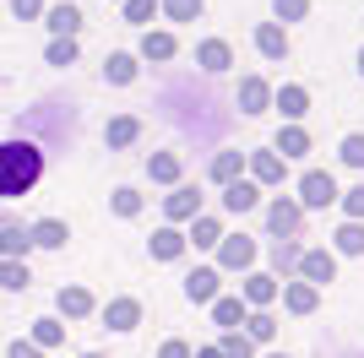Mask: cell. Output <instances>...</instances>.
<instances>
[{
  "label": "cell",
  "instance_id": "cell-1",
  "mask_svg": "<svg viewBox=\"0 0 364 358\" xmlns=\"http://www.w3.org/2000/svg\"><path fill=\"white\" fill-rule=\"evenodd\" d=\"M38 179H44V141H33V136L0 141V201L28 195Z\"/></svg>",
  "mask_w": 364,
  "mask_h": 358
},
{
  "label": "cell",
  "instance_id": "cell-2",
  "mask_svg": "<svg viewBox=\"0 0 364 358\" xmlns=\"http://www.w3.org/2000/svg\"><path fill=\"white\" fill-rule=\"evenodd\" d=\"M332 201H337V179L321 174V168H310V174L299 179V207L321 212V207H332Z\"/></svg>",
  "mask_w": 364,
  "mask_h": 358
},
{
  "label": "cell",
  "instance_id": "cell-3",
  "mask_svg": "<svg viewBox=\"0 0 364 358\" xmlns=\"http://www.w3.org/2000/svg\"><path fill=\"white\" fill-rule=\"evenodd\" d=\"M332 277H337V255L332 250H304L299 255V283L321 288V283H332Z\"/></svg>",
  "mask_w": 364,
  "mask_h": 358
},
{
  "label": "cell",
  "instance_id": "cell-4",
  "mask_svg": "<svg viewBox=\"0 0 364 358\" xmlns=\"http://www.w3.org/2000/svg\"><path fill=\"white\" fill-rule=\"evenodd\" d=\"M267 223H272L277 239H294V234H299V223H304V207H299V201H283V195H277L272 207H267Z\"/></svg>",
  "mask_w": 364,
  "mask_h": 358
},
{
  "label": "cell",
  "instance_id": "cell-5",
  "mask_svg": "<svg viewBox=\"0 0 364 358\" xmlns=\"http://www.w3.org/2000/svg\"><path fill=\"white\" fill-rule=\"evenodd\" d=\"M55 310H60V320H87L92 310H98V304H92V293L87 288H60V293H55Z\"/></svg>",
  "mask_w": 364,
  "mask_h": 358
},
{
  "label": "cell",
  "instance_id": "cell-6",
  "mask_svg": "<svg viewBox=\"0 0 364 358\" xmlns=\"http://www.w3.org/2000/svg\"><path fill=\"white\" fill-rule=\"evenodd\" d=\"M104 326L109 331H136L141 326V304L136 298H109L104 304Z\"/></svg>",
  "mask_w": 364,
  "mask_h": 358
},
{
  "label": "cell",
  "instance_id": "cell-7",
  "mask_svg": "<svg viewBox=\"0 0 364 358\" xmlns=\"http://www.w3.org/2000/svg\"><path fill=\"white\" fill-rule=\"evenodd\" d=\"M33 250H65V239H71V228L60 223V217H38V223L28 228Z\"/></svg>",
  "mask_w": 364,
  "mask_h": 358
},
{
  "label": "cell",
  "instance_id": "cell-8",
  "mask_svg": "<svg viewBox=\"0 0 364 358\" xmlns=\"http://www.w3.org/2000/svg\"><path fill=\"white\" fill-rule=\"evenodd\" d=\"M218 261H223L228 271H245L250 261H256V244H250L245 234H234V239L223 234V244H218Z\"/></svg>",
  "mask_w": 364,
  "mask_h": 358
},
{
  "label": "cell",
  "instance_id": "cell-9",
  "mask_svg": "<svg viewBox=\"0 0 364 358\" xmlns=\"http://www.w3.org/2000/svg\"><path fill=\"white\" fill-rule=\"evenodd\" d=\"M28 250H33L28 228L22 223H0V261H28Z\"/></svg>",
  "mask_w": 364,
  "mask_h": 358
},
{
  "label": "cell",
  "instance_id": "cell-10",
  "mask_svg": "<svg viewBox=\"0 0 364 358\" xmlns=\"http://www.w3.org/2000/svg\"><path fill=\"white\" fill-rule=\"evenodd\" d=\"M185 298H191V304H213V298H218V271L196 266L191 277H185Z\"/></svg>",
  "mask_w": 364,
  "mask_h": 358
},
{
  "label": "cell",
  "instance_id": "cell-11",
  "mask_svg": "<svg viewBox=\"0 0 364 358\" xmlns=\"http://www.w3.org/2000/svg\"><path fill=\"white\" fill-rule=\"evenodd\" d=\"M201 195H196V185H180V190L164 201V212H168V223H185V217H201Z\"/></svg>",
  "mask_w": 364,
  "mask_h": 358
},
{
  "label": "cell",
  "instance_id": "cell-12",
  "mask_svg": "<svg viewBox=\"0 0 364 358\" xmlns=\"http://www.w3.org/2000/svg\"><path fill=\"white\" fill-rule=\"evenodd\" d=\"M28 342L38 347V353H49V347H60V342H65V320H55V315H44V320H33Z\"/></svg>",
  "mask_w": 364,
  "mask_h": 358
},
{
  "label": "cell",
  "instance_id": "cell-13",
  "mask_svg": "<svg viewBox=\"0 0 364 358\" xmlns=\"http://www.w3.org/2000/svg\"><path fill=\"white\" fill-rule=\"evenodd\" d=\"M44 28L55 33V38H76V28H82V11H76V6H49V11H44Z\"/></svg>",
  "mask_w": 364,
  "mask_h": 358
},
{
  "label": "cell",
  "instance_id": "cell-14",
  "mask_svg": "<svg viewBox=\"0 0 364 358\" xmlns=\"http://www.w3.org/2000/svg\"><path fill=\"white\" fill-rule=\"evenodd\" d=\"M185 244H191V239H185L180 228H158V234H152V261H180Z\"/></svg>",
  "mask_w": 364,
  "mask_h": 358
},
{
  "label": "cell",
  "instance_id": "cell-15",
  "mask_svg": "<svg viewBox=\"0 0 364 358\" xmlns=\"http://www.w3.org/2000/svg\"><path fill=\"white\" fill-rule=\"evenodd\" d=\"M272 298H277V277H267V271H250V277H245V304L267 310Z\"/></svg>",
  "mask_w": 364,
  "mask_h": 358
},
{
  "label": "cell",
  "instance_id": "cell-16",
  "mask_svg": "<svg viewBox=\"0 0 364 358\" xmlns=\"http://www.w3.org/2000/svg\"><path fill=\"white\" fill-rule=\"evenodd\" d=\"M283 304H289L294 315H310L321 304V288H310V283H283Z\"/></svg>",
  "mask_w": 364,
  "mask_h": 358
},
{
  "label": "cell",
  "instance_id": "cell-17",
  "mask_svg": "<svg viewBox=\"0 0 364 358\" xmlns=\"http://www.w3.org/2000/svg\"><path fill=\"white\" fill-rule=\"evenodd\" d=\"M261 201V190L250 185V179H234V185H223V207L228 212H250Z\"/></svg>",
  "mask_w": 364,
  "mask_h": 358
},
{
  "label": "cell",
  "instance_id": "cell-18",
  "mask_svg": "<svg viewBox=\"0 0 364 358\" xmlns=\"http://www.w3.org/2000/svg\"><path fill=\"white\" fill-rule=\"evenodd\" d=\"M267 104H272V92H267V82H256V76H245V82H240V109H245V114H261Z\"/></svg>",
  "mask_w": 364,
  "mask_h": 358
},
{
  "label": "cell",
  "instance_id": "cell-19",
  "mask_svg": "<svg viewBox=\"0 0 364 358\" xmlns=\"http://www.w3.org/2000/svg\"><path fill=\"white\" fill-rule=\"evenodd\" d=\"M136 136H141V119H136V114H120V119H109L104 141H109V147H131Z\"/></svg>",
  "mask_w": 364,
  "mask_h": 358
},
{
  "label": "cell",
  "instance_id": "cell-20",
  "mask_svg": "<svg viewBox=\"0 0 364 358\" xmlns=\"http://www.w3.org/2000/svg\"><path fill=\"white\" fill-rule=\"evenodd\" d=\"M256 44H261V55H267V60H283V55H289V38H283L277 22H261V28H256Z\"/></svg>",
  "mask_w": 364,
  "mask_h": 358
},
{
  "label": "cell",
  "instance_id": "cell-21",
  "mask_svg": "<svg viewBox=\"0 0 364 358\" xmlns=\"http://www.w3.org/2000/svg\"><path fill=\"white\" fill-rule=\"evenodd\" d=\"M213 320L223 331H240L245 326V298H213Z\"/></svg>",
  "mask_w": 364,
  "mask_h": 358
},
{
  "label": "cell",
  "instance_id": "cell-22",
  "mask_svg": "<svg viewBox=\"0 0 364 358\" xmlns=\"http://www.w3.org/2000/svg\"><path fill=\"white\" fill-rule=\"evenodd\" d=\"M196 60H201V71H228V65H234V55H228L223 38H207V44L196 49Z\"/></svg>",
  "mask_w": 364,
  "mask_h": 358
},
{
  "label": "cell",
  "instance_id": "cell-23",
  "mask_svg": "<svg viewBox=\"0 0 364 358\" xmlns=\"http://www.w3.org/2000/svg\"><path fill=\"white\" fill-rule=\"evenodd\" d=\"M28 283H33L28 261H0V288H11V293H28Z\"/></svg>",
  "mask_w": 364,
  "mask_h": 358
},
{
  "label": "cell",
  "instance_id": "cell-24",
  "mask_svg": "<svg viewBox=\"0 0 364 358\" xmlns=\"http://www.w3.org/2000/svg\"><path fill=\"white\" fill-rule=\"evenodd\" d=\"M245 337H250V342H272V337H277V320H272L267 310L245 315Z\"/></svg>",
  "mask_w": 364,
  "mask_h": 358
},
{
  "label": "cell",
  "instance_id": "cell-25",
  "mask_svg": "<svg viewBox=\"0 0 364 358\" xmlns=\"http://www.w3.org/2000/svg\"><path fill=\"white\" fill-rule=\"evenodd\" d=\"M104 76L114 82V87H125V82H136V60H131V55H109L104 60Z\"/></svg>",
  "mask_w": 364,
  "mask_h": 358
},
{
  "label": "cell",
  "instance_id": "cell-26",
  "mask_svg": "<svg viewBox=\"0 0 364 358\" xmlns=\"http://www.w3.org/2000/svg\"><path fill=\"white\" fill-rule=\"evenodd\" d=\"M191 239H196V250H218V244H223V228H218V217H196Z\"/></svg>",
  "mask_w": 364,
  "mask_h": 358
},
{
  "label": "cell",
  "instance_id": "cell-27",
  "mask_svg": "<svg viewBox=\"0 0 364 358\" xmlns=\"http://www.w3.org/2000/svg\"><path fill=\"white\" fill-rule=\"evenodd\" d=\"M299 244H294V239H272V266L277 271H299Z\"/></svg>",
  "mask_w": 364,
  "mask_h": 358
},
{
  "label": "cell",
  "instance_id": "cell-28",
  "mask_svg": "<svg viewBox=\"0 0 364 358\" xmlns=\"http://www.w3.org/2000/svg\"><path fill=\"white\" fill-rule=\"evenodd\" d=\"M223 358H256V342L245 337V331H223V342H218Z\"/></svg>",
  "mask_w": 364,
  "mask_h": 358
},
{
  "label": "cell",
  "instance_id": "cell-29",
  "mask_svg": "<svg viewBox=\"0 0 364 358\" xmlns=\"http://www.w3.org/2000/svg\"><path fill=\"white\" fill-rule=\"evenodd\" d=\"M147 174L158 179V185H174V179H180V158H174V152H158L147 163Z\"/></svg>",
  "mask_w": 364,
  "mask_h": 358
},
{
  "label": "cell",
  "instance_id": "cell-30",
  "mask_svg": "<svg viewBox=\"0 0 364 358\" xmlns=\"http://www.w3.org/2000/svg\"><path fill=\"white\" fill-rule=\"evenodd\" d=\"M250 168H256V179H261V185L283 179V158H277V152H256V158H250Z\"/></svg>",
  "mask_w": 364,
  "mask_h": 358
},
{
  "label": "cell",
  "instance_id": "cell-31",
  "mask_svg": "<svg viewBox=\"0 0 364 358\" xmlns=\"http://www.w3.org/2000/svg\"><path fill=\"white\" fill-rule=\"evenodd\" d=\"M277 109H283L289 119H299L304 109H310V92H304V87H283V92H277Z\"/></svg>",
  "mask_w": 364,
  "mask_h": 358
},
{
  "label": "cell",
  "instance_id": "cell-32",
  "mask_svg": "<svg viewBox=\"0 0 364 358\" xmlns=\"http://www.w3.org/2000/svg\"><path fill=\"white\" fill-rule=\"evenodd\" d=\"M337 250L343 255H364V223H343L337 228Z\"/></svg>",
  "mask_w": 364,
  "mask_h": 358
},
{
  "label": "cell",
  "instance_id": "cell-33",
  "mask_svg": "<svg viewBox=\"0 0 364 358\" xmlns=\"http://www.w3.org/2000/svg\"><path fill=\"white\" fill-rule=\"evenodd\" d=\"M277 152H283V158H299V152H310V136H304L299 125H289V131L277 136Z\"/></svg>",
  "mask_w": 364,
  "mask_h": 358
},
{
  "label": "cell",
  "instance_id": "cell-34",
  "mask_svg": "<svg viewBox=\"0 0 364 358\" xmlns=\"http://www.w3.org/2000/svg\"><path fill=\"white\" fill-rule=\"evenodd\" d=\"M213 179L218 185H234V179H240V152H218L213 158Z\"/></svg>",
  "mask_w": 364,
  "mask_h": 358
},
{
  "label": "cell",
  "instance_id": "cell-35",
  "mask_svg": "<svg viewBox=\"0 0 364 358\" xmlns=\"http://www.w3.org/2000/svg\"><path fill=\"white\" fill-rule=\"evenodd\" d=\"M141 55L147 60H174V38H168V33H147V38H141Z\"/></svg>",
  "mask_w": 364,
  "mask_h": 358
},
{
  "label": "cell",
  "instance_id": "cell-36",
  "mask_svg": "<svg viewBox=\"0 0 364 358\" xmlns=\"http://www.w3.org/2000/svg\"><path fill=\"white\" fill-rule=\"evenodd\" d=\"M114 212H120V217H136V212H141V195L131 190V185H120V190H114Z\"/></svg>",
  "mask_w": 364,
  "mask_h": 358
},
{
  "label": "cell",
  "instance_id": "cell-37",
  "mask_svg": "<svg viewBox=\"0 0 364 358\" xmlns=\"http://www.w3.org/2000/svg\"><path fill=\"white\" fill-rule=\"evenodd\" d=\"M76 60V38H55L49 44V65H71Z\"/></svg>",
  "mask_w": 364,
  "mask_h": 358
},
{
  "label": "cell",
  "instance_id": "cell-38",
  "mask_svg": "<svg viewBox=\"0 0 364 358\" xmlns=\"http://www.w3.org/2000/svg\"><path fill=\"white\" fill-rule=\"evenodd\" d=\"M343 212H348V223H364V185H353V190L343 195Z\"/></svg>",
  "mask_w": 364,
  "mask_h": 358
},
{
  "label": "cell",
  "instance_id": "cell-39",
  "mask_svg": "<svg viewBox=\"0 0 364 358\" xmlns=\"http://www.w3.org/2000/svg\"><path fill=\"white\" fill-rule=\"evenodd\" d=\"M164 6L174 22H196V11H201V0H164Z\"/></svg>",
  "mask_w": 364,
  "mask_h": 358
},
{
  "label": "cell",
  "instance_id": "cell-40",
  "mask_svg": "<svg viewBox=\"0 0 364 358\" xmlns=\"http://www.w3.org/2000/svg\"><path fill=\"white\" fill-rule=\"evenodd\" d=\"M343 163L364 168V136H348V141H343Z\"/></svg>",
  "mask_w": 364,
  "mask_h": 358
},
{
  "label": "cell",
  "instance_id": "cell-41",
  "mask_svg": "<svg viewBox=\"0 0 364 358\" xmlns=\"http://www.w3.org/2000/svg\"><path fill=\"white\" fill-rule=\"evenodd\" d=\"M16 22H33V16H44V0H11Z\"/></svg>",
  "mask_w": 364,
  "mask_h": 358
},
{
  "label": "cell",
  "instance_id": "cell-42",
  "mask_svg": "<svg viewBox=\"0 0 364 358\" xmlns=\"http://www.w3.org/2000/svg\"><path fill=\"white\" fill-rule=\"evenodd\" d=\"M152 6H158V0H125V16H131V22H152Z\"/></svg>",
  "mask_w": 364,
  "mask_h": 358
},
{
  "label": "cell",
  "instance_id": "cell-43",
  "mask_svg": "<svg viewBox=\"0 0 364 358\" xmlns=\"http://www.w3.org/2000/svg\"><path fill=\"white\" fill-rule=\"evenodd\" d=\"M304 11H310V0H277V16H289V22H299Z\"/></svg>",
  "mask_w": 364,
  "mask_h": 358
},
{
  "label": "cell",
  "instance_id": "cell-44",
  "mask_svg": "<svg viewBox=\"0 0 364 358\" xmlns=\"http://www.w3.org/2000/svg\"><path fill=\"white\" fill-rule=\"evenodd\" d=\"M6 358H44V353H38V347H33L28 337H16V342L6 347Z\"/></svg>",
  "mask_w": 364,
  "mask_h": 358
},
{
  "label": "cell",
  "instance_id": "cell-45",
  "mask_svg": "<svg viewBox=\"0 0 364 358\" xmlns=\"http://www.w3.org/2000/svg\"><path fill=\"white\" fill-rule=\"evenodd\" d=\"M158 358H191V342H180V337H168V342L158 347Z\"/></svg>",
  "mask_w": 364,
  "mask_h": 358
},
{
  "label": "cell",
  "instance_id": "cell-46",
  "mask_svg": "<svg viewBox=\"0 0 364 358\" xmlns=\"http://www.w3.org/2000/svg\"><path fill=\"white\" fill-rule=\"evenodd\" d=\"M191 358H223V353H218V347H196Z\"/></svg>",
  "mask_w": 364,
  "mask_h": 358
},
{
  "label": "cell",
  "instance_id": "cell-47",
  "mask_svg": "<svg viewBox=\"0 0 364 358\" xmlns=\"http://www.w3.org/2000/svg\"><path fill=\"white\" fill-rule=\"evenodd\" d=\"M359 71H364V49H359Z\"/></svg>",
  "mask_w": 364,
  "mask_h": 358
},
{
  "label": "cell",
  "instance_id": "cell-48",
  "mask_svg": "<svg viewBox=\"0 0 364 358\" xmlns=\"http://www.w3.org/2000/svg\"><path fill=\"white\" fill-rule=\"evenodd\" d=\"M82 358H98V353H82Z\"/></svg>",
  "mask_w": 364,
  "mask_h": 358
},
{
  "label": "cell",
  "instance_id": "cell-49",
  "mask_svg": "<svg viewBox=\"0 0 364 358\" xmlns=\"http://www.w3.org/2000/svg\"><path fill=\"white\" fill-rule=\"evenodd\" d=\"M272 358H289V353H272Z\"/></svg>",
  "mask_w": 364,
  "mask_h": 358
}]
</instances>
